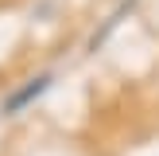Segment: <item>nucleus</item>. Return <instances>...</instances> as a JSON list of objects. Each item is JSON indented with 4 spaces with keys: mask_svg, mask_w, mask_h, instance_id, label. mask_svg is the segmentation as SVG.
<instances>
[{
    "mask_svg": "<svg viewBox=\"0 0 159 156\" xmlns=\"http://www.w3.org/2000/svg\"><path fill=\"white\" fill-rule=\"evenodd\" d=\"M47 86H51V74H39V78H31V82L23 86L20 94H12V98L4 101V113H16V109H23V105H27L31 98H39V94H43Z\"/></svg>",
    "mask_w": 159,
    "mask_h": 156,
    "instance_id": "obj_1",
    "label": "nucleus"
}]
</instances>
